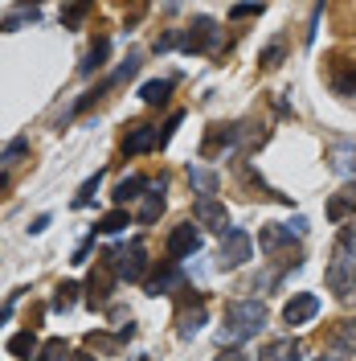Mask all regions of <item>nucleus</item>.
I'll list each match as a JSON object with an SVG mask.
<instances>
[{
	"label": "nucleus",
	"mask_w": 356,
	"mask_h": 361,
	"mask_svg": "<svg viewBox=\"0 0 356 361\" xmlns=\"http://www.w3.org/2000/svg\"><path fill=\"white\" fill-rule=\"evenodd\" d=\"M319 361H348L344 353H328V357H319Z\"/></svg>",
	"instance_id": "nucleus-35"
},
{
	"label": "nucleus",
	"mask_w": 356,
	"mask_h": 361,
	"mask_svg": "<svg viewBox=\"0 0 356 361\" xmlns=\"http://www.w3.org/2000/svg\"><path fill=\"white\" fill-rule=\"evenodd\" d=\"M262 329H267V308L258 300H234L225 308V324L217 333V341H222V349L225 345H242V341L258 337Z\"/></svg>",
	"instance_id": "nucleus-1"
},
{
	"label": "nucleus",
	"mask_w": 356,
	"mask_h": 361,
	"mask_svg": "<svg viewBox=\"0 0 356 361\" xmlns=\"http://www.w3.org/2000/svg\"><path fill=\"white\" fill-rule=\"evenodd\" d=\"M111 292H115V263H111V255H103V259H98V267L90 271V279H87L90 308H107Z\"/></svg>",
	"instance_id": "nucleus-5"
},
{
	"label": "nucleus",
	"mask_w": 356,
	"mask_h": 361,
	"mask_svg": "<svg viewBox=\"0 0 356 361\" xmlns=\"http://www.w3.org/2000/svg\"><path fill=\"white\" fill-rule=\"evenodd\" d=\"M279 58H283V49H279V45H270L267 54H262V66L274 70V66H279Z\"/></svg>",
	"instance_id": "nucleus-33"
},
{
	"label": "nucleus",
	"mask_w": 356,
	"mask_h": 361,
	"mask_svg": "<svg viewBox=\"0 0 356 361\" xmlns=\"http://www.w3.org/2000/svg\"><path fill=\"white\" fill-rule=\"evenodd\" d=\"M340 250H348V255H356V218L344 230H340Z\"/></svg>",
	"instance_id": "nucleus-29"
},
{
	"label": "nucleus",
	"mask_w": 356,
	"mask_h": 361,
	"mask_svg": "<svg viewBox=\"0 0 356 361\" xmlns=\"http://www.w3.org/2000/svg\"><path fill=\"white\" fill-rule=\"evenodd\" d=\"M328 164H332L336 173H344V177H356V148L352 144H340L328 152Z\"/></svg>",
	"instance_id": "nucleus-17"
},
{
	"label": "nucleus",
	"mask_w": 356,
	"mask_h": 361,
	"mask_svg": "<svg viewBox=\"0 0 356 361\" xmlns=\"http://www.w3.org/2000/svg\"><path fill=\"white\" fill-rule=\"evenodd\" d=\"M299 357H303V345L291 341V337L270 341L267 349H262V361H299Z\"/></svg>",
	"instance_id": "nucleus-13"
},
{
	"label": "nucleus",
	"mask_w": 356,
	"mask_h": 361,
	"mask_svg": "<svg viewBox=\"0 0 356 361\" xmlns=\"http://www.w3.org/2000/svg\"><path fill=\"white\" fill-rule=\"evenodd\" d=\"M123 226H127V209H111V214H103V218H98L94 230H103V234H119Z\"/></svg>",
	"instance_id": "nucleus-25"
},
{
	"label": "nucleus",
	"mask_w": 356,
	"mask_h": 361,
	"mask_svg": "<svg viewBox=\"0 0 356 361\" xmlns=\"http://www.w3.org/2000/svg\"><path fill=\"white\" fill-rule=\"evenodd\" d=\"M217 361H250V357H246V353H238V349H222V357H217Z\"/></svg>",
	"instance_id": "nucleus-34"
},
{
	"label": "nucleus",
	"mask_w": 356,
	"mask_h": 361,
	"mask_svg": "<svg viewBox=\"0 0 356 361\" xmlns=\"http://www.w3.org/2000/svg\"><path fill=\"white\" fill-rule=\"evenodd\" d=\"M8 353H13V357H33V353H37V337H33V333H29V329H25V333H17V337L8 341Z\"/></svg>",
	"instance_id": "nucleus-20"
},
{
	"label": "nucleus",
	"mask_w": 356,
	"mask_h": 361,
	"mask_svg": "<svg viewBox=\"0 0 356 361\" xmlns=\"http://www.w3.org/2000/svg\"><path fill=\"white\" fill-rule=\"evenodd\" d=\"M258 247L267 250V255H274L279 247H291V230L287 226H279V222H270L258 230Z\"/></svg>",
	"instance_id": "nucleus-14"
},
{
	"label": "nucleus",
	"mask_w": 356,
	"mask_h": 361,
	"mask_svg": "<svg viewBox=\"0 0 356 361\" xmlns=\"http://www.w3.org/2000/svg\"><path fill=\"white\" fill-rule=\"evenodd\" d=\"M193 218H197V226H209V230H229V209H225L222 202H213V197H197V205H193Z\"/></svg>",
	"instance_id": "nucleus-8"
},
{
	"label": "nucleus",
	"mask_w": 356,
	"mask_h": 361,
	"mask_svg": "<svg viewBox=\"0 0 356 361\" xmlns=\"http://www.w3.org/2000/svg\"><path fill=\"white\" fill-rule=\"evenodd\" d=\"M189 180L201 189V197H213L217 193V173H209V169H189Z\"/></svg>",
	"instance_id": "nucleus-21"
},
{
	"label": "nucleus",
	"mask_w": 356,
	"mask_h": 361,
	"mask_svg": "<svg viewBox=\"0 0 356 361\" xmlns=\"http://www.w3.org/2000/svg\"><path fill=\"white\" fill-rule=\"evenodd\" d=\"M180 45H184V54H213V49L222 45V25L209 21V17H201V21L180 37Z\"/></svg>",
	"instance_id": "nucleus-7"
},
{
	"label": "nucleus",
	"mask_w": 356,
	"mask_h": 361,
	"mask_svg": "<svg viewBox=\"0 0 356 361\" xmlns=\"http://www.w3.org/2000/svg\"><path fill=\"white\" fill-rule=\"evenodd\" d=\"M315 312H319V295L303 292V295H295V300H287V308H283V320H287V324H307Z\"/></svg>",
	"instance_id": "nucleus-10"
},
{
	"label": "nucleus",
	"mask_w": 356,
	"mask_h": 361,
	"mask_svg": "<svg viewBox=\"0 0 356 361\" xmlns=\"http://www.w3.org/2000/svg\"><path fill=\"white\" fill-rule=\"evenodd\" d=\"M107 54H111V42H98V45H94V49L87 54V62H82V74H94V70H103Z\"/></svg>",
	"instance_id": "nucleus-24"
},
{
	"label": "nucleus",
	"mask_w": 356,
	"mask_h": 361,
	"mask_svg": "<svg viewBox=\"0 0 356 361\" xmlns=\"http://www.w3.org/2000/svg\"><path fill=\"white\" fill-rule=\"evenodd\" d=\"M70 357V345L66 341H45L42 353H37V361H66Z\"/></svg>",
	"instance_id": "nucleus-26"
},
{
	"label": "nucleus",
	"mask_w": 356,
	"mask_h": 361,
	"mask_svg": "<svg viewBox=\"0 0 356 361\" xmlns=\"http://www.w3.org/2000/svg\"><path fill=\"white\" fill-rule=\"evenodd\" d=\"M25 148H29V144H25V140H13V144H8V148H4V152H0V160H4V164H8V160H17V157H21Z\"/></svg>",
	"instance_id": "nucleus-32"
},
{
	"label": "nucleus",
	"mask_w": 356,
	"mask_h": 361,
	"mask_svg": "<svg viewBox=\"0 0 356 361\" xmlns=\"http://www.w3.org/2000/svg\"><path fill=\"white\" fill-rule=\"evenodd\" d=\"M180 123V115H172L164 128H152V123H135V128H127V135H123V152L127 157H144V152H156L160 144H168V135H172V128Z\"/></svg>",
	"instance_id": "nucleus-2"
},
{
	"label": "nucleus",
	"mask_w": 356,
	"mask_h": 361,
	"mask_svg": "<svg viewBox=\"0 0 356 361\" xmlns=\"http://www.w3.org/2000/svg\"><path fill=\"white\" fill-rule=\"evenodd\" d=\"M324 283L332 288L336 295H348L356 288V255H348V250H336V259L328 263V271H324Z\"/></svg>",
	"instance_id": "nucleus-6"
},
{
	"label": "nucleus",
	"mask_w": 356,
	"mask_h": 361,
	"mask_svg": "<svg viewBox=\"0 0 356 361\" xmlns=\"http://www.w3.org/2000/svg\"><path fill=\"white\" fill-rule=\"evenodd\" d=\"M160 209H164V180H148L144 205H139V222H156Z\"/></svg>",
	"instance_id": "nucleus-12"
},
{
	"label": "nucleus",
	"mask_w": 356,
	"mask_h": 361,
	"mask_svg": "<svg viewBox=\"0 0 356 361\" xmlns=\"http://www.w3.org/2000/svg\"><path fill=\"white\" fill-rule=\"evenodd\" d=\"M201 324H205V308L197 304L193 312H184V316H180V337H184V341H189V337H197V333H201Z\"/></svg>",
	"instance_id": "nucleus-23"
},
{
	"label": "nucleus",
	"mask_w": 356,
	"mask_h": 361,
	"mask_svg": "<svg viewBox=\"0 0 356 361\" xmlns=\"http://www.w3.org/2000/svg\"><path fill=\"white\" fill-rule=\"evenodd\" d=\"M111 255V263H115V275H123V279H144V271H148V247L135 238V243H127V247H115L107 250Z\"/></svg>",
	"instance_id": "nucleus-4"
},
{
	"label": "nucleus",
	"mask_w": 356,
	"mask_h": 361,
	"mask_svg": "<svg viewBox=\"0 0 356 361\" xmlns=\"http://www.w3.org/2000/svg\"><path fill=\"white\" fill-rule=\"evenodd\" d=\"M234 144H238V123H217V128H213V132L205 135V144H201V157H217V152H222V148H234Z\"/></svg>",
	"instance_id": "nucleus-11"
},
{
	"label": "nucleus",
	"mask_w": 356,
	"mask_h": 361,
	"mask_svg": "<svg viewBox=\"0 0 356 361\" xmlns=\"http://www.w3.org/2000/svg\"><path fill=\"white\" fill-rule=\"evenodd\" d=\"M4 320H8V308H0V324H4Z\"/></svg>",
	"instance_id": "nucleus-37"
},
{
	"label": "nucleus",
	"mask_w": 356,
	"mask_h": 361,
	"mask_svg": "<svg viewBox=\"0 0 356 361\" xmlns=\"http://www.w3.org/2000/svg\"><path fill=\"white\" fill-rule=\"evenodd\" d=\"M168 94H172V78L144 82V90H139V99H144V103H168Z\"/></svg>",
	"instance_id": "nucleus-19"
},
{
	"label": "nucleus",
	"mask_w": 356,
	"mask_h": 361,
	"mask_svg": "<svg viewBox=\"0 0 356 361\" xmlns=\"http://www.w3.org/2000/svg\"><path fill=\"white\" fill-rule=\"evenodd\" d=\"M258 13H262V4H234V8H229V17H234V21H246V17H258Z\"/></svg>",
	"instance_id": "nucleus-30"
},
{
	"label": "nucleus",
	"mask_w": 356,
	"mask_h": 361,
	"mask_svg": "<svg viewBox=\"0 0 356 361\" xmlns=\"http://www.w3.org/2000/svg\"><path fill=\"white\" fill-rule=\"evenodd\" d=\"M74 292H78V283H62V288L53 292V308H58V312H70V308H74Z\"/></svg>",
	"instance_id": "nucleus-27"
},
{
	"label": "nucleus",
	"mask_w": 356,
	"mask_h": 361,
	"mask_svg": "<svg viewBox=\"0 0 356 361\" xmlns=\"http://www.w3.org/2000/svg\"><path fill=\"white\" fill-rule=\"evenodd\" d=\"M352 209H356V180H352V185H344L332 202H328V218H332V222H340V218H348Z\"/></svg>",
	"instance_id": "nucleus-16"
},
{
	"label": "nucleus",
	"mask_w": 356,
	"mask_h": 361,
	"mask_svg": "<svg viewBox=\"0 0 356 361\" xmlns=\"http://www.w3.org/2000/svg\"><path fill=\"white\" fill-rule=\"evenodd\" d=\"M332 90L336 94H352L356 99V62L340 58V66L332 70Z\"/></svg>",
	"instance_id": "nucleus-15"
},
{
	"label": "nucleus",
	"mask_w": 356,
	"mask_h": 361,
	"mask_svg": "<svg viewBox=\"0 0 356 361\" xmlns=\"http://www.w3.org/2000/svg\"><path fill=\"white\" fill-rule=\"evenodd\" d=\"M144 189H148V180H144V177H123V180H119V189H115L111 197H115V205L123 209L127 202H135V197H144Z\"/></svg>",
	"instance_id": "nucleus-18"
},
{
	"label": "nucleus",
	"mask_w": 356,
	"mask_h": 361,
	"mask_svg": "<svg viewBox=\"0 0 356 361\" xmlns=\"http://www.w3.org/2000/svg\"><path fill=\"white\" fill-rule=\"evenodd\" d=\"M82 17H87V4H70V8H62V21L66 25H78Z\"/></svg>",
	"instance_id": "nucleus-31"
},
{
	"label": "nucleus",
	"mask_w": 356,
	"mask_h": 361,
	"mask_svg": "<svg viewBox=\"0 0 356 361\" xmlns=\"http://www.w3.org/2000/svg\"><path fill=\"white\" fill-rule=\"evenodd\" d=\"M172 288H180V271L177 267H168L164 275H156V279L148 283V292H152V295H168Z\"/></svg>",
	"instance_id": "nucleus-22"
},
{
	"label": "nucleus",
	"mask_w": 356,
	"mask_h": 361,
	"mask_svg": "<svg viewBox=\"0 0 356 361\" xmlns=\"http://www.w3.org/2000/svg\"><path fill=\"white\" fill-rule=\"evenodd\" d=\"M193 250H201V234L193 230V222H184L172 230V238H168V263H180V259H189Z\"/></svg>",
	"instance_id": "nucleus-9"
},
{
	"label": "nucleus",
	"mask_w": 356,
	"mask_h": 361,
	"mask_svg": "<svg viewBox=\"0 0 356 361\" xmlns=\"http://www.w3.org/2000/svg\"><path fill=\"white\" fill-rule=\"evenodd\" d=\"M250 255H254L250 234H246V230H238V226H229V230L222 234V247H217V267H222V271H234V267H242Z\"/></svg>",
	"instance_id": "nucleus-3"
},
{
	"label": "nucleus",
	"mask_w": 356,
	"mask_h": 361,
	"mask_svg": "<svg viewBox=\"0 0 356 361\" xmlns=\"http://www.w3.org/2000/svg\"><path fill=\"white\" fill-rule=\"evenodd\" d=\"M98 180H103V173H94V177H90L87 185L78 189V197H74V205H78V209H82V205H90V202H94V193H98Z\"/></svg>",
	"instance_id": "nucleus-28"
},
{
	"label": "nucleus",
	"mask_w": 356,
	"mask_h": 361,
	"mask_svg": "<svg viewBox=\"0 0 356 361\" xmlns=\"http://www.w3.org/2000/svg\"><path fill=\"white\" fill-rule=\"evenodd\" d=\"M70 361H98V357H90V353H78V357H70Z\"/></svg>",
	"instance_id": "nucleus-36"
}]
</instances>
